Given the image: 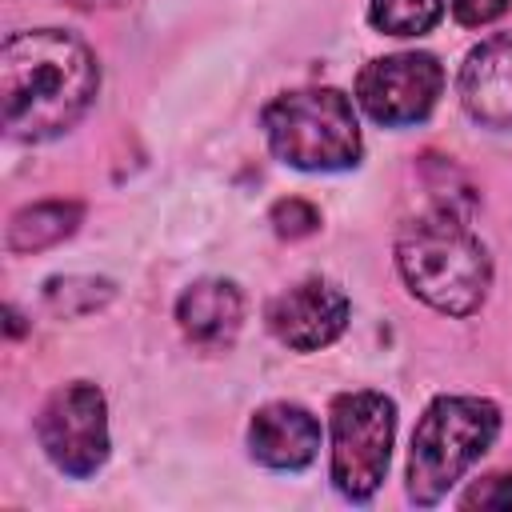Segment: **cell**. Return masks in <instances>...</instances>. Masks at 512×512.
<instances>
[{
	"label": "cell",
	"instance_id": "277c9868",
	"mask_svg": "<svg viewBox=\"0 0 512 512\" xmlns=\"http://www.w3.org/2000/svg\"><path fill=\"white\" fill-rule=\"evenodd\" d=\"M500 432V408L484 396H436L408 452V500L436 504L448 488L492 448Z\"/></svg>",
	"mask_w": 512,
	"mask_h": 512
},
{
	"label": "cell",
	"instance_id": "9a60e30c",
	"mask_svg": "<svg viewBox=\"0 0 512 512\" xmlns=\"http://www.w3.org/2000/svg\"><path fill=\"white\" fill-rule=\"evenodd\" d=\"M316 224H320V212L312 204H304V200H280L272 208V228L284 240H300V236L316 232Z\"/></svg>",
	"mask_w": 512,
	"mask_h": 512
},
{
	"label": "cell",
	"instance_id": "ba28073f",
	"mask_svg": "<svg viewBox=\"0 0 512 512\" xmlns=\"http://www.w3.org/2000/svg\"><path fill=\"white\" fill-rule=\"evenodd\" d=\"M268 332L292 348V352H316L324 344H332L344 324H348V296L332 284V280H300L292 288H284L280 296H272L268 312Z\"/></svg>",
	"mask_w": 512,
	"mask_h": 512
},
{
	"label": "cell",
	"instance_id": "e0dca14e",
	"mask_svg": "<svg viewBox=\"0 0 512 512\" xmlns=\"http://www.w3.org/2000/svg\"><path fill=\"white\" fill-rule=\"evenodd\" d=\"M512 0H452V16L468 28H480V24H492L496 16L508 12Z\"/></svg>",
	"mask_w": 512,
	"mask_h": 512
},
{
	"label": "cell",
	"instance_id": "ac0fdd59",
	"mask_svg": "<svg viewBox=\"0 0 512 512\" xmlns=\"http://www.w3.org/2000/svg\"><path fill=\"white\" fill-rule=\"evenodd\" d=\"M72 8H112V4H124V0H68Z\"/></svg>",
	"mask_w": 512,
	"mask_h": 512
},
{
	"label": "cell",
	"instance_id": "2e32d148",
	"mask_svg": "<svg viewBox=\"0 0 512 512\" xmlns=\"http://www.w3.org/2000/svg\"><path fill=\"white\" fill-rule=\"evenodd\" d=\"M460 504L464 508H512V472H496V476L476 480L460 496Z\"/></svg>",
	"mask_w": 512,
	"mask_h": 512
},
{
	"label": "cell",
	"instance_id": "8fae6325",
	"mask_svg": "<svg viewBox=\"0 0 512 512\" xmlns=\"http://www.w3.org/2000/svg\"><path fill=\"white\" fill-rule=\"evenodd\" d=\"M244 320V296L232 280L204 276L188 284L176 300V324L180 332L200 348H228Z\"/></svg>",
	"mask_w": 512,
	"mask_h": 512
},
{
	"label": "cell",
	"instance_id": "52a82bcc",
	"mask_svg": "<svg viewBox=\"0 0 512 512\" xmlns=\"http://www.w3.org/2000/svg\"><path fill=\"white\" fill-rule=\"evenodd\" d=\"M444 92V68L432 52H392L368 60L356 76V104L384 128L424 120Z\"/></svg>",
	"mask_w": 512,
	"mask_h": 512
},
{
	"label": "cell",
	"instance_id": "3957f363",
	"mask_svg": "<svg viewBox=\"0 0 512 512\" xmlns=\"http://www.w3.org/2000/svg\"><path fill=\"white\" fill-rule=\"evenodd\" d=\"M260 128L276 160L300 172H340L360 160V120L340 88H296L264 104Z\"/></svg>",
	"mask_w": 512,
	"mask_h": 512
},
{
	"label": "cell",
	"instance_id": "9c48e42d",
	"mask_svg": "<svg viewBox=\"0 0 512 512\" xmlns=\"http://www.w3.org/2000/svg\"><path fill=\"white\" fill-rule=\"evenodd\" d=\"M460 104L488 128H512V32L480 40L460 64Z\"/></svg>",
	"mask_w": 512,
	"mask_h": 512
},
{
	"label": "cell",
	"instance_id": "6da1fadb",
	"mask_svg": "<svg viewBox=\"0 0 512 512\" xmlns=\"http://www.w3.org/2000/svg\"><path fill=\"white\" fill-rule=\"evenodd\" d=\"M100 68L92 48L64 28L16 32L0 48V116L16 140H52L92 104Z\"/></svg>",
	"mask_w": 512,
	"mask_h": 512
},
{
	"label": "cell",
	"instance_id": "5bb4252c",
	"mask_svg": "<svg viewBox=\"0 0 512 512\" xmlns=\"http://www.w3.org/2000/svg\"><path fill=\"white\" fill-rule=\"evenodd\" d=\"M112 284L96 280V276H56L44 284V300L56 316H84L96 312L100 304H108Z\"/></svg>",
	"mask_w": 512,
	"mask_h": 512
},
{
	"label": "cell",
	"instance_id": "30bf717a",
	"mask_svg": "<svg viewBox=\"0 0 512 512\" xmlns=\"http://www.w3.org/2000/svg\"><path fill=\"white\" fill-rule=\"evenodd\" d=\"M248 452L264 468L296 472L316 460L320 452V424L304 404H264L248 424Z\"/></svg>",
	"mask_w": 512,
	"mask_h": 512
},
{
	"label": "cell",
	"instance_id": "5b68a950",
	"mask_svg": "<svg viewBox=\"0 0 512 512\" xmlns=\"http://www.w3.org/2000/svg\"><path fill=\"white\" fill-rule=\"evenodd\" d=\"M332 484L348 500H368L392 456L396 404L384 392H340L332 400Z\"/></svg>",
	"mask_w": 512,
	"mask_h": 512
},
{
	"label": "cell",
	"instance_id": "4fadbf2b",
	"mask_svg": "<svg viewBox=\"0 0 512 512\" xmlns=\"http://www.w3.org/2000/svg\"><path fill=\"white\" fill-rule=\"evenodd\" d=\"M444 16V0H372L368 20L384 36H420Z\"/></svg>",
	"mask_w": 512,
	"mask_h": 512
},
{
	"label": "cell",
	"instance_id": "8992f818",
	"mask_svg": "<svg viewBox=\"0 0 512 512\" xmlns=\"http://www.w3.org/2000/svg\"><path fill=\"white\" fill-rule=\"evenodd\" d=\"M36 440L44 456L64 476H96L108 460V404L104 392L88 380H72L56 388L40 416H36Z\"/></svg>",
	"mask_w": 512,
	"mask_h": 512
},
{
	"label": "cell",
	"instance_id": "7a4b0ae2",
	"mask_svg": "<svg viewBox=\"0 0 512 512\" xmlns=\"http://www.w3.org/2000/svg\"><path fill=\"white\" fill-rule=\"evenodd\" d=\"M396 268L412 296L448 316H472L492 284V260L468 216L456 208H428L396 236Z\"/></svg>",
	"mask_w": 512,
	"mask_h": 512
},
{
	"label": "cell",
	"instance_id": "7c38bea8",
	"mask_svg": "<svg viewBox=\"0 0 512 512\" xmlns=\"http://www.w3.org/2000/svg\"><path fill=\"white\" fill-rule=\"evenodd\" d=\"M84 208L76 200H44V204H28L8 220V248L12 252H40L60 244L64 236L76 232Z\"/></svg>",
	"mask_w": 512,
	"mask_h": 512
}]
</instances>
